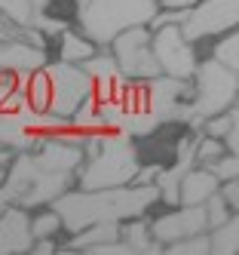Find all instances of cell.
I'll list each match as a JSON object with an SVG mask.
<instances>
[{
    "label": "cell",
    "instance_id": "5b68a950",
    "mask_svg": "<svg viewBox=\"0 0 239 255\" xmlns=\"http://www.w3.org/2000/svg\"><path fill=\"white\" fill-rule=\"evenodd\" d=\"M233 28H239V0H199L181 22V34L190 43L221 37Z\"/></svg>",
    "mask_w": 239,
    "mask_h": 255
},
{
    "label": "cell",
    "instance_id": "603a6c76",
    "mask_svg": "<svg viewBox=\"0 0 239 255\" xmlns=\"http://www.w3.org/2000/svg\"><path fill=\"white\" fill-rule=\"evenodd\" d=\"M202 126V135H212V138H224L227 129H230V108L227 111H221V114H212L199 123Z\"/></svg>",
    "mask_w": 239,
    "mask_h": 255
},
{
    "label": "cell",
    "instance_id": "cb8c5ba5",
    "mask_svg": "<svg viewBox=\"0 0 239 255\" xmlns=\"http://www.w3.org/2000/svg\"><path fill=\"white\" fill-rule=\"evenodd\" d=\"M221 181H227V178H239V154H224V157H218L212 166H209Z\"/></svg>",
    "mask_w": 239,
    "mask_h": 255
},
{
    "label": "cell",
    "instance_id": "52a82bcc",
    "mask_svg": "<svg viewBox=\"0 0 239 255\" xmlns=\"http://www.w3.org/2000/svg\"><path fill=\"white\" fill-rule=\"evenodd\" d=\"M46 74L52 83V102L49 111L71 117L74 108H77L86 96H92V77L83 71V65H68V62H46Z\"/></svg>",
    "mask_w": 239,
    "mask_h": 255
},
{
    "label": "cell",
    "instance_id": "8992f818",
    "mask_svg": "<svg viewBox=\"0 0 239 255\" xmlns=\"http://www.w3.org/2000/svg\"><path fill=\"white\" fill-rule=\"evenodd\" d=\"M151 49H154V56H157V65H159V74L162 77L190 80L196 65H199L196 43H190L181 34V25H169V28L151 31Z\"/></svg>",
    "mask_w": 239,
    "mask_h": 255
},
{
    "label": "cell",
    "instance_id": "ba28073f",
    "mask_svg": "<svg viewBox=\"0 0 239 255\" xmlns=\"http://www.w3.org/2000/svg\"><path fill=\"white\" fill-rule=\"evenodd\" d=\"M202 231H209V225H206V206H202V203H196V206L181 203L178 209H169V212L151 218V234H154V240L159 246H169V243L181 240V237L202 234Z\"/></svg>",
    "mask_w": 239,
    "mask_h": 255
},
{
    "label": "cell",
    "instance_id": "9c48e42d",
    "mask_svg": "<svg viewBox=\"0 0 239 255\" xmlns=\"http://www.w3.org/2000/svg\"><path fill=\"white\" fill-rule=\"evenodd\" d=\"M31 215L25 206L9 203L0 209V255L12 252H31Z\"/></svg>",
    "mask_w": 239,
    "mask_h": 255
},
{
    "label": "cell",
    "instance_id": "8fae6325",
    "mask_svg": "<svg viewBox=\"0 0 239 255\" xmlns=\"http://www.w3.org/2000/svg\"><path fill=\"white\" fill-rule=\"evenodd\" d=\"M218 188H221V178L209 166H193L187 172H181L178 178V203H187V206L206 203Z\"/></svg>",
    "mask_w": 239,
    "mask_h": 255
},
{
    "label": "cell",
    "instance_id": "d6986e66",
    "mask_svg": "<svg viewBox=\"0 0 239 255\" xmlns=\"http://www.w3.org/2000/svg\"><path fill=\"white\" fill-rule=\"evenodd\" d=\"M165 252H178V255H206L212 252V243H209V231L202 234H190V237H181V240L162 246Z\"/></svg>",
    "mask_w": 239,
    "mask_h": 255
},
{
    "label": "cell",
    "instance_id": "83f0119b",
    "mask_svg": "<svg viewBox=\"0 0 239 255\" xmlns=\"http://www.w3.org/2000/svg\"><path fill=\"white\" fill-rule=\"evenodd\" d=\"M199 0H157V6L159 9H181V12H187L190 6H196Z\"/></svg>",
    "mask_w": 239,
    "mask_h": 255
},
{
    "label": "cell",
    "instance_id": "4fadbf2b",
    "mask_svg": "<svg viewBox=\"0 0 239 255\" xmlns=\"http://www.w3.org/2000/svg\"><path fill=\"white\" fill-rule=\"evenodd\" d=\"M98 52V43L89 40L83 31H65L59 37V62L68 65H83L86 59H92Z\"/></svg>",
    "mask_w": 239,
    "mask_h": 255
},
{
    "label": "cell",
    "instance_id": "f1b7e54d",
    "mask_svg": "<svg viewBox=\"0 0 239 255\" xmlns=\"http://www.w3.org/2000/svg\"><path fill=\"white\" fill-rule=\"evenodd\" d=\"M9 160H12V151L9 148H0V178H3L6 166H9Z\"/></svg>",
    "mask_w": 239,
    "mask_h": 255
},
{
    "label": "cell",
    "instance_id": "30bf717a",
    "mask_svg": "<svg viewBox=\"0 0 239 255\" xmlns=\"http://www.w3.org/2000/svg\"><path fill=\"white\" fill-rule=\"evenodd\" d=\"M37 68H46V49L31 46L22 37H6L0 40V71L12 74H31Z\"/></svg>",
    "mask_w": 239,
    "mask_h": 255
},
{
    "label": "cell",
    "instance_id": "7a4b0ae2",
    "mask_svg": "<svg viewBox=\"0 0 239 255\" xmlns=\"http://www.w3.org/2000/svg\"><path fill=\"white\" fill-rule=\"evenodd\" d=\"M157 9V0H83L80 31L98 46H107L123 28L147 25Z\"/></svg>",
    "mask_w": 239,
    "mask_h": 255
},
{
    "label": "cell",
    "instance_id": "5bb4252c",
    "mask_svg": "<svg viewBox=\"0 0 239 255\" xmlns=\"http://www.w3.org/2000/svg\"><path fill=\"white\" fill-rule=\"evenodd\" d=\"M209 243L215 255H236L239 252V212H230L224 225L209 231Z\"/></svg>",
    "mask_w": 239,
    "mask_h": 255
},
{
    "label": "cell",
    "instance_id": "6da1fadb",
    "mask_svg": "<svg viewBox=\"0 0 239 255\" xmlns=\"http://www.w3.org/2000/svg\"><path fill=\"white\" fill-rule=\"evenodd\" d=\"M159 200L157 185H120V188H98V191H74L68 188L52 200L59 209L62 225L68 234H77L95 222H126L135 215H147Z\"/></svg>",
    "mask_w": 239,
    "mask_h": 255
},
{
    "label": "cell",
    "instance_id": "7c38bea8",
    "mask_svg": "<svg viewBox=\"0 0 239 255\" xmlns=\"http://www.w3.org/2000/svg\"><path fill=\"white\" fill-rule=\"evenodd\" d=\"M120 240L129 246V252H157V249H162L151 234V218L147 215H135V218L120 222Z\"/></svg>",
    "mask_w": 239,
    "mask_h": 255
},
{
    "label": "cell",
    "instance_id": "4316f807",
    "mask_svg": "<svg viewBox=\"0 0 239 255\" xmlns=\"http://www.w3.org/2000/svg\"><path fill=\"white\" fill-rule=\"evenodd\" d=\"M218 194L227 200V206H230L233 212H239V178H227V181H221Z\"/></svg>",
    "mask_w": 239,
    "mask_h": 255
},
{
    "label": "cell",
    "instance_id": "44dd1931",
    "mask_svg": "<svg viewBox=\"0 0 239 255\" xmlns=\"http://www.w3.org/2000/svg\"><path fill=\"white\" fill-rule=\"evenodd\" d=\"M98 123H101V129H120V126L126 123V108H123V102H117V99L98 102Z\"/></svg>",
    "mask_w": 239,
    "mask_h": 255
},
{
    "label": "cell",
    "instance_id": "9a60e30c",
    "mask_svg": "<svg viewBox=\"0 0 239 255\" xmlns=\"http://www.w3.org/2000/svg\"><path fill=\"white\" fill-rule=\"evenodd\" d=\"M25 93H28V108H31V111H37V114L49 111V102H52V83H49L46 68H37V71H31Z\"/></svg>",
    "mask_w": 239,
    "mask_h": 255
},
{
    "label": "cell",
    "instance_id": "7402d4cb",
    "mask_svg": "<svg viewBox=\"0 0 239 255\" xmlns=\"http://www.w3.org/2000/svg\"><path fill=\"white\" fill-rule=\"evenodd\" d=\"M202 206H206V225H209V231H212V228H218V225H224L227 218H230V212H233V209L227 206V200L221 197L218 191H215V194H212Z\"/></svg>",
    "mask_w": 239,
    "mask_h": 255
},
{
    "label": "cell",
    "instance_id": "ac0fdd59",
    "mask_svg": "<svg viewBox=\"0 0 239 255\" xmlns=\"http://www.w3.org/2000/svg\"><path fill=\"white\" fill-rule=\"evenodd\" d=\"M68 120H71V126H77L80 132L101 129V123H98V102H95V96H86L77 108H74V114H71Z\"/></svg>",
    "mask_w": 239,
    "mask_h": 255
},
{
    "label": "cell",
    "instance_id": "ffe728a7",
    "mask_svg": "<svg viewBox=\"0 0 239 255\" xmlns=\"http://www.w3.org/2000/svg\"><path fill=\"white\" fill-rule=\"evenodd\" d=\"M227 148H224V138H212V135H199L196 148H193V163L199 166H212L218 157H224Z\"/></svg>",
    "mask_w": 239,
    "mask_h": 255
},
{
    "label": "cell",
    "instance_id": "2e32d148",
    "mask_svg": "<svg viewBox=\"0 0 239 255\" xmlns=\"http://www.w3.org/2000/svg\"><path fill=\"white\" fill-rule=\"evenodd\" d=\"M62 231H65L62 215H59V209H55L52 203L43 206V209H37L31 215V237H34V240H43V237H52V240H55Z\"/></svg>",
    "mask_w": 239,
    "mask_h": 255
},
{
    "label": "cell",
    "instance_id": "e0dca14e",
    "mask_svg": "<svg viewBox=\"0 0 239 255\" xmlns=\"http://www.w3.org/2000/svg\"><path fill=\"white\" fill-rule=\"evenodd\" d=\"M212 59H218L224 68H230V71H236V74H239V28L221 34L218 43H215V49H212Z\"/></svg>",
    "mask_w": 239,
    "mask_h": 255
},
{
    "label": "cell",
    "instance_id": "277c9868",
    "mask_svg": "<svg viewBox=\"0 0 239 255\" xmlns=\"http://www.w3.org/2000/svg\"><path fill=\"white\" fill-rule=\"evenodd\" d=\"M107 46H110V56H114L120 74L126 80H154V77H162L159 65H157V56L151 49V28H147V25L123 28Z\"/></svg>",
    "mask_w": 239,
    "mask_h": 255
},
{
    "label": "cell",
    "instance_id": "d4e9b609",
    "mask_svg": "<svg viewBox=\"0 0 239 255\" xmlns=\"http://www.w3.org/2000/svg\"><path fill=\"white\" fill-rule=\"evenodd\" d=\"M184 15H187V12H181V9H157L151 15V22H147V28L159 31V28H169V25H181Z\"/></svg>",
    "mask_w": 239,
    "mask_h": 255
},
{
    "label": "cell",
    "instance_id": "3957f363",
    "mask_svg": "<svg viewBox=\"0 0 239 255\" xmlns=\"http://www.w3.org/2000/svg\"><path fill=\"white\" fill-rule=\"evenodd\" d=\"M193 99L187 105V111L193 117V126H199L206 117L221 114L233 108L236 93H239V74L230 68H224L218 59H206L199 62L193 71Z\"/></svg>",
    "mask_w": 239,
    "mask_h": 255
},
{
    "label": "cell",
    "instance_id": "484cf974",
    "mask_svg": "<svg viewBox=\"0 0 239 255\" xmlns=\"http://www.w3.org/2000/svg\"><path fill=\"white\" fill-rule=\"evenodd\" d=\"M224 148L230 154H239V105L230 108V129L224 135Z\"/></svg>",
    "mask_w": 239,
    "mask_h": 255
}]
</instances>
